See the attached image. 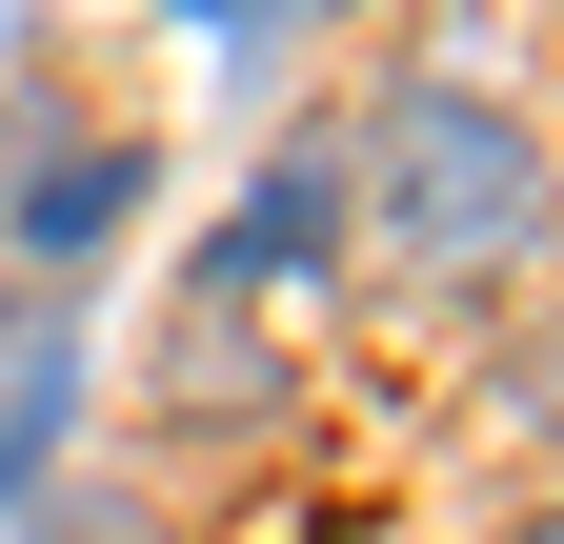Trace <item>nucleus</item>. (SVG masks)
<instances>
[{
	"mask_svg": "<svg viewBox=\"0 0 564 544\" xmlns=\"http://www.w3.org/2000/svg\"><path fill=\"white\" fill-rule=\"evenodd\" d=\"M343 162L383 182V242L423 262V283H524V262L564 242V162H544V121L484 101V81H403Z\"/></svg>",
	"mask_w": 564,
	"mask_h": 544,
	"instance_id": "nucleus-1",
	"label": "nucleus"
},
{
	"mask_svg": "<svg viewBox=\"0 0 564 544\" xmlns=\"http://www.w3.org/2000/svg\"><path fill=\"white\" fill-rule=\"evenodd\" d=\"M343 242H364V202H343V142H282V162L242 182V222L202 242V283H223V303L262 323V303H303V283H343Z\"/></svg>",
	"mask_w": 564,
	"mask_h": 544,
	"instance_id": "nucleus-2",
	"label": "nucleus"
},
{
	"mask_svg": "<svg viewBox=\"0 0 564 544\" xmlns=\"http://www.w3.org/2000/svg\"><path fill=\"white\" fill-rule=\"evenodd\" d=\"M141 202H162V142H141V121H101V142H41V182L0 202V242H21L41 283H82V262L141 222Z\"/></svg>",
	"mask_w": 564,
	"mask_h": 544,
	"instance_id": "nucleus-3",
	"label": "nucleus"
},
{
	"mask_svg": "<svg viewBox=\"0 0 564 544\" xmlns=\"http://www.w3.org/2000/svg\"><path fill=\"white\" fill-rule=\"evenodd\" d=\"M61 444H82V344H21L0 363V524L61 485Z\"/></svg>",
	"mask_w": 564,
	"mask_h": 544,
	"instance_id": "nucleus-4",
	"label": "nucleus"
},
{
	"mask_svg": "<svg viewBox=\"0 0 564 544\" xmlns=\"http://www.w3.org/2000/svg\"><path fill=\"white\" fill-rule=\"evenodd\" d=\"M21 544H141V504H101V485H41V504H21Z\"/></svg>",
	"mask_w": 564,
	"mask_h": 544,
	"instance_id": "nucleus-5",
	"label": "nucleus"
},
{
	"mask_svg": "<svg viewBox=\"0 0 564 544\" xmlns=\"http://www.w3.org/2000/svg\"><path fill=\"white\" fill-rule=\"evenodd\" d=\"M41 142H61V101H41V81H0V202L41 182Z\"/></svg>",
	"mask_w": 564,
	"mask_h": 544,
	"instance_id": "nucleus-6",
	"label": "nucleus"
},
{
	"mask_svg": "<svg viewBox=\"0 0 564 544\" xmlns=\"http://www.w3.org/2000/svg\"><path fill=\"white\" fill-rule=\"evenodd\" d=\"M505 403H524V424H564V323H544V344H524V383H505Z\"/></svg>",
	"mask_w": 564,
	"mask_h": 544,
	"instance_id": "nucleus-7",
	"label": "nucleus"
},
{
	"mask_svg": "<svg viewBox=\"0 0 564 544\" xmlns=\"http://www.w3.org/2000/svg\"><path fill=\"white\" fill-rule=\"evenodd\" d=\"M524 544H564V504H544V524H524Z\"/></svg>",
	"mask_w": 564,
	"mask_h": 544,
	"instance_id": "nucleus-8",
	"label": "nucleus"
}]
</instances>
